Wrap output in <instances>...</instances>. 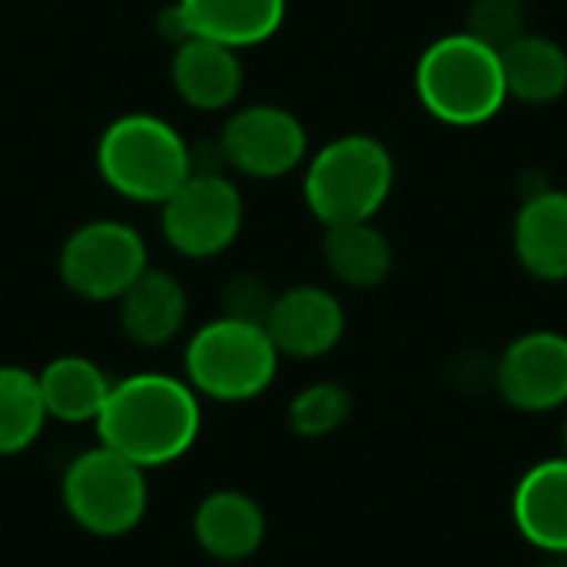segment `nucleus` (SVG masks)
<instances>
[{"label": "nucleus", "instance_id": "1", "mask_svg": "<svg viewBox=\"0 0 567 567\" xmlns=\"http://www.w3.org/2000/svg\"><path fill=\"white\" fill-rule=\"evenodd\" d=\"M93 429L100 445L150 472L179 462L196 445L203 405L186 379L166 372H136L113 382V392Z\"/></svg>", "mask_w": 567, "mask_h": 567}, {"label": "nucleus", "instance_id": "2", "mask_svg": "<svg viewBox=\"0 0 567 567\" xmlns=\"http://www.w3.org/2000/svg\"><path fill=\"white\" fill-rule=\"evenodd\" d=\"M412 86L419 106L455 130L485 126L512 103L502 50L468 30L435 37L415 60Z\"/></svg>", "mask_w": 567, "mask_h": 567}, {"label": "nucleus", "instance_id": "3", "mask_svg": "<svg viewBox=\"0 0 567 567\" xmlns=\"http://www.w3.org/2000/svg\"><path fill=\"white\" fill-rule=\"evenodd\" d=\"M392 189L395 156L372 133H342L302 166V199L326 229L375 219Z\"/></svg>", "mask_w": 567, "mask_h": 567}, {"label": "nucleus", "instance_id": "4", "mask_svg": "<svg viewBox=\"0 0 567 567\" xmlns=\"http://www.w3.org/2000/svg\"><path fill=\"white\" fill-rule=\"evenodd\" d=\"M96 169L116 196L159 206L193 173V146L169 120L126 113L100 133Z\"/></svg>", "mask_w": 567, "mask_h": 567}, {"label": "nucleus", "instance_id": "5", "mask_svg": "<svg viewBox=\"0 0 567 567\" xmlns=\"http://www.w3.org/2000/svg\"><path fill=\"white\" fill-rule=\"evenodd\" d=\"M279 359L266 326L223 312L189 336L183 372L199 399L239 405L269 392L279 375Z\"/></svg>", "mask_w": 567, "mask_h": 567}, {"label": "nucleus", "instance_id": "6", "mask_svg": "<svg viewBox=\"0 0 567 567\" xmlns=\"http://www.w3.org/2000/svg\"><path fill=\"white\" fill-rule=\"evenodd\" d=\"M66 518L93 538H123L136 532L150 512L146 468L120 452L96 445L70 458L60 478Z\"/></svg>", "mask_w": 567, "mask_h": 567}, {"label": "nucleus", "instance_id": "7", "mask_svg": "<svg viewBox=\"0 0 567 567\" xmlns=\"http://www.w3.org/2000/svg\"><path fill=\"white\" fill-rule=\"evenodd\" d=\"M246 223L243 189L226 173H189L159 203V233L183 259H216L239 239Z\"/></svg>", "mask_w": 567, "mask_h": 567}, {"label": "nucleus", "instance_id": "8", "mask_svg": "<svg viewBox=\"0 0 567 567\" xmlns=\"http://www.w3.org/2000/svg\"><path fill=\"white\" fill-rule=\"evenodd\" d=\"M146 269V239L123 219H90L60 249V279L86 302H116Z\"/></svg>", "mask_w": 567, "mask_h": 567}, {"label": "nucleus", "instance_id": "9", "mask_svg": "<svg viewBox=\"0 0 567 567\" xmlns=\"http://www.w3.org/2000/svg\"><path fill=\"white\" fill-rule=\"evenodd\" d=\"M219 146L226 166L249 179H282L306 166L309 130L306 123L276 103H249L229 113Z\"/></svg>", "mask_w": 567, "mask_h": 567}, {"label": "nucleus", "instance_id": "10", "mask_svg": "<svg viewBox=\"0 0 567 567\" xmlns=\"http://www.w3.org/2000/svg\"><path fill=\"white\" fill-rule=\"evenodd\" d=\"M495 389L515 412L548 415L567 405V336L532 329L495 359Z\"/></svg>", "mask_w": 567, "mask_h": 567}, {"label": "nucleus", "instance_id": "11", "mask_svg": "<svg viewBox=\"0 0 567 567\" xmlns=\"http://www.w3.org/2000/svg\"><path fill=\"white\" fill-rule=\"evenodd\" d=\"M266 332L286 359H322L346 336V306L326 286H289L276 296Z\"/></svg>", "mask_w": 567, "mask_h": 567}, {"label": "nucleus", "instance_id": "12", "mask_svg": "<svg viewBox=\"0 0 567 567\" xmlns=\"http://www.w3.org/2000/svg\"><path fill=\"white\" fill-rule=\"evenodd\" d=\"M169 83L186 106L199 113H223L243 96L246 66L239 50L206 37H189L186 43L173 47Z\"/></svg>", "mask_w": 567, "mask_h": 567}, {"label": "nucleus", "instance_id": "13", "mask_svg": "<svg viewBox=\"0 0 567 567\" xmlns=\"http://www.w3.org/2000/svg\"><path fill=\"white\" fill-rule=\"evenodd\" d=\"M512 249L532 279L567 282V189L535 186L525 193L512 223Z\"/></svg>", "mask_w": 567, "mask_h": 567}, {"label": "nucleus", "instance_id": "14", "mask_svg": "<svg viewBox=\"0 0 567 567\" xmlns=\"http://www.w3.org/2000/svg\"><path fill=\"white\" fill-rule=\"evenodd\" d=\"M116 319L123 336L140 349H163L179 339L189 319L186 286L166 269H146L120 299Z\"/></svg>", "mask_w": 567, "mask_h": 567}, {"label": "nucleus", "instance_id": "15", "mask_svg": "<svg viewBox=\"0 0 567 567\" xmlns=\"http://www.w3.org/2000/svg\"><path fill=\"white\" fill-rule=\"evenodd\" d=\"M193 538L213 561H246L266 542V512L252 495L239 488L209 492L193 512Z\"/></svg>", "mask_w": 567, "mask_h": 567}, {"label": "nucleus", "instance_id": "16", "mask_svg": "<svg viewBox=\"0 0 567 567\" xmlns=\"http://www.w3.org/2000/svg\"><path fill=\"white\" fill-rule=\"evenodd\" d=\"M512 518L518 535L542 555L567 551V455L545 458L518 478Z\"/></svg>", "mask_w": 567, "mask_h": 567}, {"label": "nucleus", "instance_id": "17", "mask_svg": "<svg viewBox=\"0 0 567 567\" xmlns=\"http://www.w3.org/2000/svg\"><path fill=\"white\" fill-rule=\"evenodd\" d=\"M37 382L50 422L96 425L116 379L86 355H56L37 372Z\"/></svg>", "mask_w": 567, "mask_h": 567}, {"label": "nucleus", "instance_id": "18", "mask_svg": "<svg viewBox=\"0 0 567 567\" xmlns=\"http://www.w3.org/2000/svg\"><path fill=\"white\" fill-rule=\"evenodd\" d=\"M179 7L193 37L249 50L279 33L289 0H179Z\"/></svg>", "mask_w": 567, "mask_h": 567}, {"label": "nucleus", "instance_id": "19", "mask_svg": "<svg viewBox=\"0 0 567 567\" xmlns=\"http://www.w3.org/2000/svg\"><path fill=\"white\" fill-rule=\"evenodd\" d=\"M322 262L332 279L346 289L369 292L379 289L395 269V249L375 219L329 226L322 239Z\"/></svg>", "mask_w": 567, "mask_h": 567}, {"label": "nucleus", "instance_id": "20", "mask_svg": "<svg viewBox=\"0 0 567 567\" xmlns=\"http://www.w3.org/2000/svg\"><path fill=\"white\" fill-rule=\"evenodd\" d=\"M508 100L522 106H551L567 93V47L548 33L525 30L502 50Z\"/></svg>", "mask_w": 567, "mask_h": 567}, {"label": "nucleus", "instance_id": "21", "mask_svg": "<svg viewBox=\"0 0 567 567\" xmlns=\"http://www.w3.org/2000/svg\"><path fill=\"white\" fill-rule=\"evenodd\" d=\"M50 422L37 372L0 365V458L27 452Z\"/></svg>", "mask_w": 567, "mask_h": 567}, {"label": "nucleus", "instance_id": "22", "mask_svg": "<svg viewBox=\"0 0 567 567\" xmlns=\"http://www.w3.org/2000/svg\"><path fill=\"white\" fill-rule=\"evenodd\" d=\"M352 415V392L339 382H312L292 395L286 419L296 439H329Z\"/></svg>", "mask_w": 567, "mask_h": 567}, {"label": "nucleus", "instance_id": "23", "mask_svg": "<svg viewBox=\"0 0 567 567\" xmlns=\"http://www.w3.org/2000/svg\"><path fill=\"white\" fill-rule=\"evenodd\" d=\"M462 30L505 50L528 30V3L525 0H472Z\"/></svg>", "mask_w": 567, "mask_h": 567}, {"label": "nucleus", "instance_id": "24", "mask_svg": "<svg viewBox=\"0 0 567 567\" xmlns=\"http://www.w3.org/2000/svg\"><path fill=\"white\" fill-rule=\"evenodd\" d=\"M279 292L269 289V282L262 276H252V272H243L236 276L229 286H226V316H236V319H246V322H259L266 326L269 319V309L276 302Z\"/></svg>", "mask_w": 567, "mask_h": 567}, {"label": "nucleus", "instance_id": "25", "mask_svg": "<svg viewBox=\"0 0 567 567\" xmlns=\"http://www.w3.org/2000/svg\"><path fill=\"white\" fill-rule=\"evenodd\" d=\"M535 567H567V551H548Z\"/></svg>", "mask_w": 567, "mask_h": 567}, {"label": "nucleus", "instance_id": "26", "mask_svg": "<svg viewBox=\"0 0 567 567\" xmlns=\"http://www.w3.org/2000/svg\"><path fill=\"white\" fill-rule=\"evenodd\" d=\"M565 455H567V419H565Z\"/></svg>", "mask_w": 567, "mask_h": 567}]
</instances>
